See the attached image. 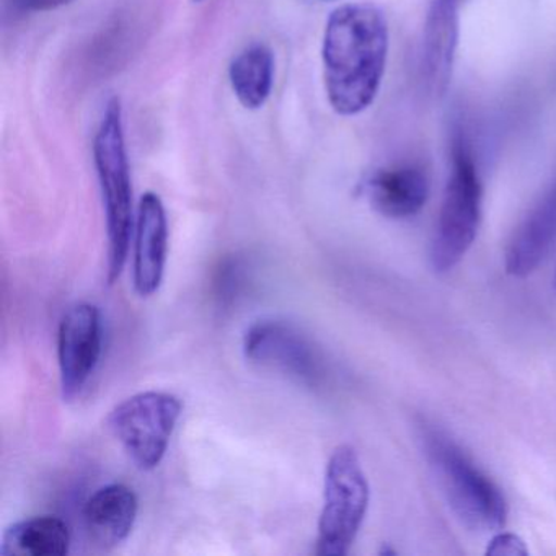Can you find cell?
<instances>
[{
  "instance_id": "cell-12",
  "label": "cell",
  "mask_w": 556,
  "mask_h": 556,
  "mask_svg": "<svg viewBox=\"0 0 556 556\" xmlns=\"http://www.w3.org/2000/svg\"><path fill=\"white\" fill-rule=\"evenodd\" d=\"M138 510V494L132 488L123 483L106 484L84 506L87 535L99 548H115L131 535Z\"/></svg>"
},
{
  "instance_id": "cell-3",
  "label": "cell",
  "mask_w": 556,
  "mask_h": 556,
  "mask_svg": "<svg viewBox=\"0 0 556 556\" xmlns=\"http://www.w3.org/2000/svg\"><path fill=\"white\" fill-rule=\"evenodd\" d=\"M426 455L458 519L477 530L506 526L507 504L497 484L441 429L419 426Z\"/></svg>"
},
{
  "instance_id": "cell-13",
  "label": "cell",
  "mask_w": 556,
  "mask_h": 556,
  "mask_svg": "<svg viewBox=\"0 0 556 556\" xmlns=\"http://www.w3.org/2000/svg\"><path fill=\"white\" fill-rule=\"evenodd\" d=\"M556 240V185L530 211L506 250V271L526 278L539 268Z\"/></svg>"
},
{
  "instance_id": "cell-10",
  "label": "cell",
  "mask_w": 556,
  "mask_h": 556,
  "mask_svg": "<svg viewBox=\"0 0 556 556\" xmlns=\"http://www.w3.org/2000/svg\"><path fill=\"white\" fill-rule=\"evenodd\" d=\"M458 45V0H431L422 31V73L429 92H447Z\"/></svg>"
},
{
  "instance_id": "cell-7",
  "label": "cell",
  "mask_w": 556,
  "mask_h": 556,
  "mask_svg": "<svg viewBox=\"0 0 556 556\" xmlns=\"http://www.w3.org/2000/svg\"><path fill=\"white\" fill-rule=\"evenodd\" d=\"M243 353L250 363L275 370L308 389L328 380V364L320 348L295 325L278 318L256 321L243 334Z\"/></svg>"
},
{
  "instance_id": "cell-9",
  "label": "cell",
  "mask_w": 556,
  "mask_h": 556,
  "mask_svg": "<svg viewBox=\"0 0 556 556\" xmlns=\"http://www.w3.org/2000/svg\"><path fill=\"white\" fill-rule=\"evenodd\" d=\"M168 253V223L164 203L157 193L142 194L136 217L135 289L141 298H151L164 281Z\"/></svg>"
},
{
  "instance_id": "cell-18",
  "label": "cell",
  "mask_w": 556,
  "mask_h": 556,
  "mask_svg": "<svg viewBox=\"0 0 556 556\" xmlns=\"http://www.w3.org/2000/svg\"><path fill=\"white\" fill-rule=\"evenodd\" d=\"M73 0H12L15 11L22 14H45V12L58 11Z\"/></svg>"
},
{
  "instance_id": "cell-6",
  "label": "cell",
  "mask_w": 556,
  "mask_h": 556,
  "mask_svg": "<svg viewBox=\"0 0 556 556\" xmlns=\"http://www.w3.org/2000/svg\"><path fill=\"white\" fill-rule=\"evenodd\" d=\"M181 413L184 403L177 395L149 390L116 405L109 425L138 467L152 470L164 460Z\"/></svg>"
},
{
  "instance_id": "cell-16",
  "label": "cell",
  "mask_w": 556,
  "mask_h": 556,
  "mask_svg": "<svg viewBox=\"0 0 556 556\" xmlns=\"http://www.w3.org/2000/svg\"><path fill=\"white\" fill-rule=\"evenodd\" d=\"M250 266L240 256L220 260L213 275V294L224 307L237 304L249 291Z\"/></svg>"
},
{
  "instance_id": "cell-19",
  "label": "cell",
  "mask_w": 556,
  "mask_h": 556,
  "mask_svg": "<svg viewBox=\"0 0 556 556\" xmlns=\"http://www.w3.org/2000/svg\"><path fill=\"white\" fill-rule=\"evenodd\" d=\"M194 2H201V0H194Z\"/></svg>"
},
{
  "instance_id": "cell-1",
  "label": "cell",
  "mask_w": 556,
  "mask_h": 556,
  "mask_svg": "<svg viewBox=\"0 0 556 556\" xmlns=\"http://www.w3.org/2000/svg\"><path fill=\"white\" fill-rule=\"evenodd\" d=\"M389 54V27L382 11L359 2L334 9L325 25L321 63L331 110L356 116L379 93Z\"/></svg>"
},
{
  "instance_id": "cell-8",
  "label": "cell",
  "mask_w": 556,
  "mask_h": 556,
  "mask_svg": "<svg viewBox=\"0 0 556 556\" xmlns=\"http://www.w3.org/2000/svg\"><path fill=\"white\" fill-rule=\"evenodd\" d=\"M103 351V321L99 307L80 302L67 308L58 331L61 389L66 400L84 392L99 367Z\"/></svg>"
},
{
  "instance_id": "cell-4",
  "label": "cell",
  "mask_w": 556,
  "mask_h": 556,
  "mask_svg": "<svg viewBox=\"0 0 556 556\" xmlns=\"http://www.w3.org/2000/svg\"><path fill=\"white\" fill-rule=\"evenodd\" d=\"M483 210V187L467 139L455 135L452 167L431 243L432 268L445 273L462 262L477 239Z\"/></svg>"
},
{
  "instance_id": "cell-20",
  "label": "cell",
  "mask_w": 556,
  "mask_h": 556,
  "mask_svg": "<svg viewBox=\"0 0 556 556\" xmlns=\"http://www.w3.org/2000/svg\"><path fill=\"white\" fill-rule=\"evenodd\" d=\"M555 288H556V276H555Z\"/></svg>"
},
{
  "instance_id": "cell-2",
  "label": "cell",
  "mask_w": 556,
  "mask_h": 556,
  "mask_svg": "<svg viewBox=\"0 0 556 556\" xmlns=\"http://www.w3.org/2000/svg\"><path fill=\"white\" fill-rule=\"evenodd\" d=\"M93 164L105 207L109 285H115L128 260L132 232V181L119 97L106 103L93 138Z\"/></svg>"
},
{
  "instance_id": "cell-17",
  "label": "cell",
  "mask_w": 556,
  "mask_h": 556,
  "mask_svg": "<svg viewBox=\"0 0 556 556\" xmlns=\"http://www.w3.org/2000/svg\"><path fill=\"white\" fill-rule=\"evenodd\" d=\"M488 555L519 556L529 555L526 542L516 533L500 532L490 540L486 548Z\"/></svg>"
},
{
  "instance_id": "cell-11",
  "label": "cell",
  "mask_w": 556,
  "mask_h": 556,
  "mask_svg": "<svg viewBox=\"0 0 556 556\" xmlns=\"http://www.w3.org/2000/svg\"><path fill=\"white\" fill-rule=\"evenodd\" d=\"M429 193L431 181L428 172L412 162L380 168L367 181L370 203L390 219H408L421 213Z\"/></svg>"
},
{
  "instance_id": "cell-5",
  "label": "cell",
  "mask_w": 556,
  "mask_h": 556,
  "mask_svg": "<svg viewBox=\"0 0 556 556\" xmlns=\"http://www.w3.org/2000/svg\"><path fill=\"white\" fill-rule=\"evenodd\" d=\"M369 500V481L356 448L338 445L325 468L317 555L343 556L350 552L366 519Z\"/></svg>"
},
{
  "instance_id": "cell-14",
  "label": "cell",
  "mask_w": 556,
  "mask_h": 556,
  "mask_svg": "<svg viewBox=\"0 0 556 556\" xmlns=\"http://www.w3.org/2000/svg\"><path fill=\"white\" fill-rule=\"evenodd\" d=\"M70 548V527L56 516H35L12 523L0 542L2 556H63Z\"/></svg>"
},
{
  "instance_id": "cell-15",
  "label": "cell",
  "mask_w": 556,
  "mask_h": 556,
  "mask_svg": "<svg viewBox=\"0 0 556 556\" xmlns=\"http://www.w3.org/2000/svg\"><path fill=\"white\" fill-rule=\"evenodd\" d=\"M229 80L243 109H262L275 86V54L266 45H250L230 63Z\"/></svg>"
}]
</instances>
